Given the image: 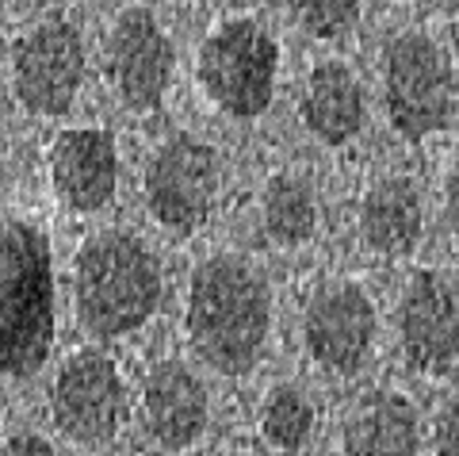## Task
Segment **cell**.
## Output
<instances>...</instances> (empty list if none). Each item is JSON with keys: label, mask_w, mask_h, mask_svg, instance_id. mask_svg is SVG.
Wrapping results in <instances>:
<instances>
[{"label": "cell", "mask_w": 459, "mask_h": 456, "mask_svg": "<svg viewBox=\"0 0 459 456\" xmlns=\"http://www.w3.org/2000/svg\"><path fill=\"white\" fill-rule=\"evenodd\" d=\"M222 192V162L195 135H172L146 165V199L157 223L188 234L211 219Z\"/></svg>", "instance_id": "8992f818"}, {"label": "cell", "mask_w": 459, "mask_h": 456, "mask_svg": "<svg viewBox=\"0 0 459 456\" xmlns=\"http://www.w3.org/2000/svg\"><path fill=\"white\" fill-rule=\"evenodd\" d=\"M161 303V268L134 234L104 231L77 258V315L96 338H123Z\"/></svg>", "instance_id": "3957f363"}, {"label": "cell", "mask_w": 459, "mask_h": 456, "mask_svg": "<svg viewBox=\"0 0 459 456\" xmlns=\"http://www.w3.org/2000/svg\"><path fill=\"white\" fill-rule=\"evenodd\" d=\"M437 456H459V399H452L437 418Z\"/></svg>", "instance_id": "ffe728a7"}, {"label": "cell", "mask_w": 459, "mask_h": 456, "mask_svg": "<svg viewBox=\"0 0 459 456\" xmlns=\"http://www.w3.org/2000/svg\"><path fill=\"white\" fill-rule=\"evenodd\" d=\"M303 119L325 146H344L364 127V89L344 62L314 66L303 92Z\"/></svg>", "instance_id": "9a60e30c"}, {"label": "cell", "mask_w": 459, "mask_h": 456, "mask_svg": "<svg viewBox=\"0 0 459 456\" xmlns=\"http://www.w3.org/2000/svg\"><path fill=\"white\" fill-rule=\"evenodd\" d=\"M272 322L268 284L241 258H211L188 292V334L211 368L241 376L261 361Z\"/></svg>", "instance_id": "6da1fadb"}, {"label": "cell", "mask_w": 459, "mask_h": 456, "mask_svg": "<svg viewBox=\"0 0 459 456\" xmlns=\"http://www.w3.org/2000/svg\"><path fill=\"white\" fill-rule=\"evenodd\" d=\"M383 96L394 131L406 138H429L455 111V74L448 54L429 35L406 31L386 47Z\"/></svg>", "instance_id": "277c9868"}, {"label": "cell", "mask_w": 459, "mask_h": 456, "mask_svg": "<svg viewBox=\"0 0 459 456\" xmlns=\"http://www.w3.org/2000/svg\"><path fill=\"white\" fill-rule=\"evenodd\" d=\"M54 346L50 241L23 219L4 223L0 238V364L8 380L35 376Z\"/></svg>", "instance_id": "7a4b0ae2"}, {"label": "cell", "mask_w": 459, "mask_h": 456, "mask_svg": "<svg viewBox=\"0 0 459 456\" xmlns=\"http://www.w3.org/2000/svg\"><path fill=\"white\" fill-rule=\"evenodd\" d=\"M264 226L280 246H299L318 226V199L303 177H272L264 189Z\"/></svg>", "instance_id": "e0dca14e"}, {"label": "cell", "mask_w": 459, "mask_h": 456, "mask_svg": "<svg viewBox=\"0 0 459 456\" xmlns=\"http://www.w3.org/2000/svg\"><path fill=\"white\" fill-rule=\"evenodd\" d=\"M12 69H16V96L35 116H62L77 100L84 77V42L77 27L54 16L27 31L16 50H12Z\"/></svg>", "instance_id": "52a82bcc"}, {"label": "cell", "mask_w": 459, "mask_h": 456, "mask_svg": "<svg viewBox=\"0 0 459 456\" xmlns=\"http://www.w3.org/2000/svg\"><path fill=\"white\" fill-rule=\"evenodd\" d=\"M280 50L272 35L253 20H230L199 50V81L222 111L253 119L272 104Z\"/></svg>", "instance_id": "5b68a950"}, {"label": "cell", "mask_w": 459, "mask_h": 456, "mask_svg": "<svg viewBox=\"0 0 459 456\" xmlns=\"http://www.w3.org/2000/svg\"><path fill=\"white\" fill-rule=\"evenodd\" d=\"M54 422L69 441L100 445L119 434L126 415V388L108 353H77L54 376L50 391Z\"/></svg>", "instance_id": "ba28073f"}, {"label": "cell", "mask_w": 459, "mask_h": 456, "mask_svg": "<svg viewBox=\"0 0 459 456\" xmlns=\"http://www.w3.org/2000/svg\"><path fill=\"white\" fill-rule=\"evenodd\" d=\"M402 353L421 373H444L459 361V295L433 268L413 273L398 303Z\"/></svg>", "instance_id": "9c48e42d"}, {"label": "cell", "mask_w": 459, "mask_h": 456, "mask_svg": "<svg viewBox=\"0 0 459 456\" xmlns=\"http://www.w3.org/2000/svg\"><path fill=\"white\" fill-rule=\"evenodd\" d=\"M448 219L455 226V234H459V165L452 169V180H448Z\"/></svg>", "instance_id": "7402d4cb"}, {"label": "cell", "mask_w": 459, "mask_h": 456, "mask_svg": "<svg viewBox=\"0 0 459 456\" xmlns=\"http://www.w3.org/2000/svg\"><path fill=\"white\" fill-rule=\"evenodd\" d=\"M142 418L157 445L188 449L207 430V391L195 373L180 361H161L150 368L142 388Z\"/></svg>", "instance_id": "4fadbf2b"}, {"label": "cell", "mask_w": 459, "mask_h": 456, "mask_svg": "<svg viewBox=\"0 0 459 456\" xmlns=\"http://www.w3.org/2000/svg\"><path fill=\"white\" fill-rule=\"evenodd\" d=\"M314 430V407L295 388H276L261 410V434L283 452L299 449Z\"/></svg>", "instance_id": "ac0fdd59"}, {"label": "cell", "mask_w": 459, "mask_h": 456, "mask_svg": "<svg viewBox=\"0 0 459 456\" xmlns=\"http://www.w3.org/2000/svg\"><path fill=\"white\" fill-rule=\"evenodd\" d=\"M303 334L318 364L333 373H356L376 338V307L356 284H325L310 295Z\"/></svg>", "instance_id": "30bf717a"}, {"label": "cell", "mask_w": 459, "mask_h": 456, "mask_svg": "<svg viewBox=\"0 0 459 456\" xmlns=\"http://www.w3.org/2000/svg\"><path fill=\"white\" fill-rule=\"evenodd\" d=\"M344 456H418V415L394 391H371L344 422Z\"/></svg>", "instance_id": "5bb4252c"}, {"label": "cell", "mask_w": 459, "mask_h": 456, "mask_svg": "<svg viewBox=\"0 0 459 456\" xmlns=\"http://www.w3.org/2000/svg\"><path fill=\"white\" fill-rule=\"evenodd\" d=\"M421 196L410 180L391 177L379 180L376 189L364 196L360 207V231L371 250H379L383 258H406V253L421 241Z\"/></svg>", "instance_id": "2e32d148"}, {"label": "cell", "mask_w": 459, "mask_h": 456, "mask_svg": "<svg viewBox=\"0 0 459 456\" xmlns=\"http://www.w3.org/2000/svg\"><path fill=\"white\" fill-rule=\"evenodd\" d=\"M299 12H303L307 31L318 39L344 35L349 27H356V16H360V8L349 4V0H314V4H303Z\"/></svg>", "instance_id": "d6986e66"}, {"label": "cell", "mask_w": 459, "mask_h": 456, "mask_svg": "<svg viewBox=\"0 0 459 456\" xmlns=\"http://www.w3.org/2000/svg\"><path fill=\"white\" fill-rule=\"evenodd\" d=\"M4 456H54V449L39 434H16V437H8Z\"/></svg>", "instance_id": "44dd1931"}, {"label": "cell", "mask_w": 459, "mask_h": 456, "mask_svg": "<svg viewBox=\"0 0 459 456\" xmlns=\"http://www.w3.org/2000/svg\"><path fill=\"white\" fill-rule=\"evenodd\" d=\"M54 189L65 207L74 211H100L115 196L119 184V150L115 138L100 127L62 131L50 153Z\"/></svg>", "instance_id": "7c38bea8"}, {"label": "cell", "mask_w": 459, "mask_h": 456, "mask_svg": "<svg viewBox=\"0 0 459 456\" xmlns=\"http://www.w3.org/2000/svg\"><path fill=\"white\" fill-rule=\"evenodd\" d=\"M111 74L131 111H153L172 81V42L150 8H126L111 31Z\"/></svg>", "instance_id": "8fae6325"}]
</instances>
